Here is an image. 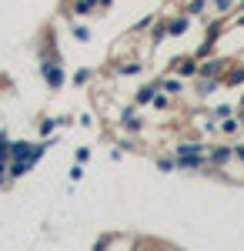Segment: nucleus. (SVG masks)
Instances as JSON below:
<instances>
[{"label": "nucleus", "mask_w": 244, "mask_h": 251, "mask_svg": "<svg viewBox=\"0 0 244 251\" xmlns=\"http://www.w3.org/2000/svg\"><path fill=\"white\" fill-rule=\"evenodd\" d=\"M231 157H234V148H227V144H214V148L207 151V164H211L214 171H221V168H227Z\"/></svg>", "instance_id": "nucleus-2"}, {"label": "nucleus", "mask_w": 244, "mask_h": 251, "mask_svg": "<svg viewBox=\"0 0 244 251\" xmlns=\"http://www.w3.org/2000/svg\"><path fill=\"white\" fill-rule=\"evenodd\" d=\"M188 14H194V17H197V14H204V0H191V3H188Z\"/></svg>", "instance_id": "nucleus-11"}, {"label": "nucleus", "mask_w": 244, "mask_h": 251, "mask_svg": "<svg viewBox=\"0 0 244 251\" xmlns=\"http://www.w3.org/2000/svg\"><path fill=\"white\" fill-rule=\"evenodd\" d=\"M157 168H161V171H174L177 161H171V157H157Z\"/></svg>", "instance_id": "nucleus-12"}, {"label": "nucleus", "mask_w": 244, "mask_h": 251, "mask_svg": "<svg viewBox=\"0 0 244 251\" xmlns=\"http://www.w3.org/2000/svg\"><path fill=\"white\" fill-rule=\"evenodd\" d=\"M214 7H218V10L224 14V10H231V0H214Z\"/></svg>", "instance_id": "nucleus-14"}, {"label": "nucleus", "mask_w": 244, "mask_h": 251, "mask_svg": "<svg viewBox=\"0 0 244 251\" xmlns=\"http://www.w3.org/2000/svg\"><path fill=\"white\" fill-rule=\"evenodd\" d=\"M241 124H244V117H221V131L224 134H238Z\"/></svg>", "instance_id": "nucleus-5"}, {"label": "nucleus", "mask_w": 244, "mask_h": 251, "mask_svg": "<svg viewBox=\"0 0 244 251\" xmlns=\"http://www.w3.org/2000/svg\"><path fill=\"white\" fill-rule=\"evenodd\" d=\"M91 10H97V0H74L71 3V14H77V17L80 14H91Z\"/></svg>", "instance_id": "nucleus-4"}, {"label": "nucleus", "mask_w": 244, "mask_h": 251, "mask_svg": "<svg viewBox=\"0 0 244 251\" xmlns=\"http://www.w3.org/2000/svg\"><path fill=\"white\" fill-rule=\"evenodd\" d=\"M0 164H10V137L0 131Z\"/></svg>", "instance_id": "nucleus-6"}, {"label": "nucleus", "mask_w": 244, "mask_h": 251, "mask_svg": "<svg viewBox=\"0 0 244 251\" xmlns=\"http://www.w3.org/2000/svg\"><path fill=\"white\" fill-rule=\"evenodd\" d=\"M154 94H157V87H141L137 100H141V104H147V100H154Z\"/></svg>", "instance_id": "nucleus-9"}, {"label": "nucleus", "mask_w": 244, "mask_h": 251, "mask_svg": "<svg viewBox=\"0 0 244 251\" xmlns=\"http://www.w3.org/2000/svg\"><path fill=\"white\" fill-rule=\"evenodd\" d=\"M177 168H184V171H201V168H207L204 144H197V141L181 144V148H177Z\"/></svg>", "instance_id": "nucleus-1"}, {"label": "nucleus", "mask_w": 244, "mask_h": 251, "mask_svg": "<svg viewBox=\"0 0 244 251\" xmlns=\"http://www.w3.org/2000/svg\"><path fill=\"white\" fill-rule=\"evenodd\" d=\"M40 74H44V80H47L50 87H60V84H64V71H60V64L44 60V64H40Z\"/></svg>", "instance_id": "nucleus-3"}, {"label": "nucleus", "mask_w": 244, "mask_h": 251, "mask_svg": "<svg viewBox=\"0 0 244 251\" xmlns=\"http://www.w3.org/2000/svg\"><path fill=\"white\" fill-rule=\"evenodd\" d=\"M124 124H127V127H141V117L134 114V111H127V114H124Z\"/></svg>", "instance_id": "nucleus-13"}, {"label": "nucleus", "mask_w": 244, "mask_h": 251, "mask_svg": "<svg viewBox=\"0 0 244 251\" xmlns=\"http://www.w3.org/2000/svg\"><path fill=\"white\" fill-rule=\"evenodd\" d=\"M194 71H197V64H194V60H181V64H177V74H181V77H191Z\"/></svg>", "instance_id": "nucleus-7"}, {"label": "nucleus", "mask_w": 244, "mask_h": 251, "mask_svg": "<svg viewBox=\"0 0 244 251\" xmlns=\"http://www.w3.org/2000/svg\"><path fill=\"white\" fill-rule=\"evenodd\" d=\"M161 91H168V94H181V80H161Z\"/></svg>", "instance_id": "nucleus-8"}, {"label": "nucleus", "mask_w": 244, "mask_h": 251, "mask_svg": "<svg viewBox=\"0 0 244 251\" xmlns=\"http://www.w3.org/2000/svg\"><path fill=\"white\" fill-rule=\"evenodd\" d=\"M234 157H238V161H244V144H234Z\"/></svg>", "instance_id": "nucleus-15"}, {"label": "nucleus", "mask_w": 244, "mask_h": 251, "mask_svg": "<svg viewBox=\"0 0 244 251\" xmlns=\"http://www.w3.org/2000/svg\"><path fill=\"white\" fill-rule=\"evenodd\" d=\"M241 107H244V94H241Z\"/></svg>", "instance_id": "nucleus-16"}, {"label": "nucleus", "mask_w": 244, "mask_h": 251, "mask_svg": "<svg viewBox=\"0 0 244 251\" xmlns=\"http://www.w3.org/2000/svg\"><path fill=\"white\" fill-rule=\"evenodd\" d=\"M184 27H188V20H174L168 24V34H184Z\"/></svg>", "instance_id": "nucleus-10"}]
</instances>
